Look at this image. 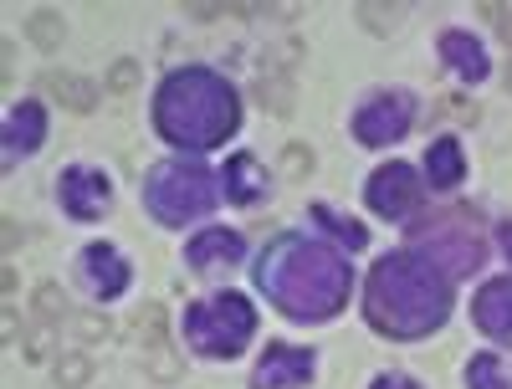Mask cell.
<instances>
[{
  "mask_svg": "<svg viewBox=\"0 0 512 389\" xmlns=\"http://www.w3.org/2000/svg\"><path fill=\"white\" fill-rule=\"evenodd\" d=\"M256 287H262L277 308L297 323H323L349 302V262L333 246L313 241V236H277L262 251L256 267Z\"/></svg>",
  "mask_w": 512,
  "mask_h": 389,
  "instance_id": "cell-1",
  "label": "cell"
},
{
  "mask_svg": "<svg viewBox=\"0 0 512 389\" xmlns=\"http://www.w3.org/2000/svg\"><path fill=\"white\" fill-rule=\"evenodd\" d=\"M364 313L369 328L384 338H425L451 313V282L431 262H420L415 251H390L369 272Z\"/></svg>",
  "mask_w": 512,
  "mask_h": 389,
  "instance_id": "cell-2",
  "label": "cell"
},
{
  "mask_svg": "<svg viewBox=\"0 0 512 389\" xmlns=\"http://www.w3.org/2000/svg\"><path fill=\"white\" fill-rule=\"evenodd\" d=\"M241 103L231 93V82L210 67H180L159 82L154 98V128L180 144V149H216L236 134Z\"/></svg>",
  "mask_w": 512,
  "mask_h": 389,
  "instance_id": "cell-3",
  "label": "cell"
},
{
  "mask_svg": "<svg viewBox=\"0 0 512 389\" xmlns=\"http://www.w3.org/2000/svg\"><path fill=\"white\" fill-rule=\"evenodd\" d=\"M221 185L210 169L200 164H185V159H164L149 169V180H144V210L154 215L159 226H190L200 221V215L216 205Z\"/></svg>",
  "mask_w": 512,
  "mask_h": 389,
  "instance_id": "cell-4",
  "label": "cell"
},
{
  "mask_svg": "<svg viewBox=\"0 0 512 389\" xmlns=\"http://www.w3.org/2000/svg\"><path fill=\"white\" fill-rule=\"evenodd\" d=\"M251 333H256V308L241 292L190 302V313H185V338L205 359H236Z\"/></svg>",
  "mask_w": 512,
  "mask_h": 389,
  "instance_id": "cell-5",
  "label": "cell"
},
{
  "mask_svg": "<svg viewBox=\"0 0 512 389\" xmlns=\"http://www.w3.org/2000/svg\"><path fill=\"white\" fill-rule=\"evenodd\" d=\"M410 251H425L451 277H472L482 267V256H487V246H482V236L472 226V215H461V210L431 215V221L410 226Z\"/></svg>",
  "mask_w": 512,
  "mask_h": 389,
  "instance_id": "cell-6",
  "label": "cell"
},
{
  "mask_svg": "<svg viewBox=\"0 0 512 389\" xmlns=\"http://www.w3.org/2000/svg\"><path fill=\"white\" fill-rule=\"evenodd\" d=\"M415 123V98L410 93H374L359 113H354V139L369 149L400 144Z\"/></svg>",
  "mask_w": 512,
  "mask_h": 389,
  "instance_id": "cell-7",
  "label": "cell"
},
{
  "mask_svg": "<svg viewBox=\"0 0 512 389\" xmlns=\"http://www.w3.org/2000/svg\"><path fill=\"white\" fill-rule=\"evenodd\" d=\"M57 200L72 221H98V215L113 205V180L93 164H72L57 175Z\"/></svg>",
  "mask_w": 512,
  "mask_h": 389,
  "instance_id": "cell-8",
  "label": "cell"
},
{
  "mask_svg": "<svg viewBox=\"0 0 512 389\" xmlns=\"http://www.w3.org/2000/svg\"><path fill=\"white\" fill-rule=\"evenodd\" d=\"M420 190L425 185H415V169L395 159V164H384V169H374V175H369L364 200H369L374 215H384V221H400V215H410L420 205Z\"/></svg>",
  "mask_w": 512,
  "mask_h": 389,
  "instance_id": "cell-9",
  "label": "cell"
},
{
  "mask_svg": "<svg viewBox=\"0 0 512 389\" xmlns=\"http://www.w3.org/2000/svg\"><path fill=\"white\" fill-rule=\"evenodd\" d=\"M77 272H82V287H88L93 297H103V302H113V297L128 292V262L118 256V246H108V241L82 246Z\"/></svg>",
  "mask_w": 512,
  "mask_h": 389,
  "instance_id": "cell-10",
  "label": "cell"
},
{
  "mask_svg": "<svg viewBox=\"0 0 512 389\" xmlns=\"http://www.w3.org/2000/svg\"><path fill=\"white\" fill-rule=\"evenodd\" d=\"M313 379V349H292V343H272L251 374V389H297Z\"/></svg>",
  "mask_w": 512,
  "mask_h": 389,
  "instance_id": "cell-11",
  "label": "cell"
},
{
  "mask_svg": "<svg viewBox=\"0 0 512 389\" xmlns=\"http://www.w3.org/2000/svg\"><path fill=\"white\" fill-rule=\"evenodd\" d=\"M241 251H246V241L236 236V231H226V226H216V231H200V236H190V246H185V262H190V272H221V267H236L241 262Z\"/></svg>",
  "mask_w": 512,
  "mask_h": 389,
  "instance_id": "cell-12",
  "label": "cell"
},
{
  "mask_svg": "<svg viewBox=\"0 0 512 389\" xmlns=\"http://www.w3.org/2000/svg\"><path fill=\"white\" fill-rule=\"evenodd\" d=\"M472 318H477V328H482L487 338L512 343V277H492V282L477 292Z\"/></svg>",
  "mask_w": 512,
  "mask_h": 389,
  "instance_id": "cell-13",
  "label": "cell"
},
{
  "mask_svg": "<svg viewBox=\"0 0 512 389\" xmlns=\"http://www.w3.org/2000/svg\"><path fill=\"white\" fill-rule=\"evenodd\" d=\"M41 144H47V113H41V103H16L6 113V159L36 154Z\"/></svg>",
  "mask_w": 512,
  "mask_h": 389,
  "instance_id": "cell-14",
  "label": "cell"
},
{
  "mask_svg": "<svg viewBox=\"0 0 512 389\" xmlns=\"http://www.w3.org/2000/svg\"><path fill=\"white\" fill-rule=\"evenodd\" d=\"M441 62L456 77H466V82H482L487 77V52H482V41L472 31H446L441 36Z\"/></svg>",
  "mask_w": 512,
  "mask_h": 389,
  "instance_id": "cell-15",
  "label": "cell"
},
{
  "mask_svg": "<svg viewBox=\"0 0 512 389\" xmlns=\"http://www.w3.org/2000/svg\"><path fill=\"white\" fill-rule=\"evenodd\" d=\"M221 190H226V200H236V205L262 200V190H267V169L256 164L251 154H231L226 169H221Z\"/></svg>",
  "mask_w": 512,
  "mask_h": 389,
  "instance_id": "cell-16",
  "label": "cell"
},
{
  "mask_svg": "<svg viewBox=\"0 0 512 389\" xmlns=\"http://www.w3.org/2000/svg\"><path fill=\"white\" fill-rule=\"evenodd\" d=\"M425 180H431V190H456L466 180V154L456 139H436L431 154H425Z\"/></svg>",
  "mask_w": 512,
  "mask_h": 389,
  "instance_id": "cell-17",
  "label": "cell"
},
{
  "mask_svg": "<svg viewBox=\"0 0 512 389\" xmlns=\"http://www.w3.org/2000/svg\"><path fill=\"white\" fill-rule=\"evenodd\" d=\"M41 82H47V93H52L57 103H67L72 113H93V108L103 103L98 82H88V77H72V72H47Z\"/></svg>",
  "mask_w": 512,
  "mask_h": 389,
  "instance_id": "cell-18",
  "label": "cell"
},
{
  "mask_svg": "<svg viewBox=\"0 0 512 389\" xmlns=\"http://www.w3.org/2000/svg\"><path fill=\"white\" fill-rule=\"evenodd\" d=\"M313 221H318V226H328V231H333L338 241H344L349 251H359V246L369 241V231H364L359 221H349V215H338V210H333V205H323V200L313 205Z\"/></svg>",
  "mask_w": 512,
  "mask_h": 389,
  "instance_id": "cell-19",
  "label": "cell"
},
{
  "mask_svg": "<svg viewBox=\"0 0 512 389\" xmlns=\"http://www.w3.org/2000/svg\"><path fill=\"white\" fill-rule=\"evenodd\" d=\"M466 384L472 389H512V379H507L497 354H477L472 364H466Z\"/></svg>",
  "mask_w": 512,
  "mask_h": 389,
  "instance_id": "cell-20",
  "label": "cell"
},
{
  "mask_svg": "<svg viewBox=\"0 0 512 389\" xmlns=\"http://www.w3.org/2000/svg\"><path fill=\"white\" fill-rule=\"evenodd\" d=\"M128 333H134L139 343H144V349H164V308H159V302H144V308L134 313V328H128Z\"/></svg>",
  "mask_w": 512,
  "mask_h": 389,
  "instance_id": "cell-21",
  "label": "cell"
},
{
  "mask_svg": "<svg viewBox=\"0 0 512 389\" xmlns=\"http://www.w3.org/2000/svg\"><path fill=\"white\" fill-rule=\"evenodd\" d=\"M31 41H36V47L41 52H57L62 47V16L57 11H47V6H41V11H31Z\"/></svg>",
  "mask_w": 512,
  "mask_h": 389,
  "instance_id": "cell-22",
  "label": "cell"
},
{
  "mask_svg": "<svg viewBox=\"0 0 512 389\" xmlns=\"http://www.w3.org/2000/svg\"><path fill=\"white\" fill-rule=\"evenodd\" d=\"M31 308H36L41 323H57V318L67 313V292H62L57 282H41V287L31 292Z\"/></svg>",
  "mask_w": 512,
  "mask_h": 389,
  "instance_id": "cell-23",
  "label": "cell"
},
{
  "mask_svg": "<svg viewBox=\"0 0 512 389\" xmlns=\"http://www.w3.org/2000/svg\"><path fill=\"white\" fill-rule=\"evenodd\" d=\"M88 379H93V359H88V354H67V359L57 364V384H62V389H82Z\"/></svg>",
  "mask_w": 512,
  "mask_h": 389,
  "instance_id": "cell-24",
  "label": "cell"
},
{
  "mask_svg": "<svg viewBox=\"0 0 512 389\" xmlns=\"http://www.w3.org/2000/svg\"><path fill=\"white\" fill-rule=\"evenodd\" d=\"M256 98H262V108H272V113H282V118L292 113V88H287V82H267V77H262V82H256Z\"/></svg>",
  "mask_w": 512,
  "mask_h": 389,
  "instance_id": "cell-25",
  "label": "cell"
},
{
  "mask_svg": "<svg viewBox=\"0 0 512 389\" xmlns=\"http://www.w3.org/2000/svg\"><path fill=\"white\" fill-rule=\"evenodd\" d=\"M359 21H364L374 36H390L395 21H400V6H359Z\"/></svg>",
  "mask_w": 512,
  "mask_h": 389,
  "instance_id": "cell-26",
  "label": "cell"
},
{
  "mask_svg": "<svg viewBox=\"0 0 512 389\" xmlns=\"http://www.w3.org/2000/svg\"><path fill=\"white\" fill-rule=\"evenodd\" d=\"M134 82H139V62H113V72H108L113 93H134Z\"/></svg>",
  "mask_w": 512,
  "mask_h": 389,
  "instance_id": "cell-27",
  "label": "cell"
},
{
  "mask_svg": "<svg viewBox=\"0 0 512 389\" xmlns=\"http://www.w3.org/2000/svg\"><path fill=\"white\" fill-rule=\"evenodd\" d=\"M77 333L88 338V343H98V338H108V333H113V323H108L103 313H82V318H77Z\"/></svg>",
  "mask_w": 512,
  "mask_h": 389,
  "instance_id": "cell-28",
  "label": "cell"
},
{
  "mask_svg": "<svg viewBox=\"0 0 512 389\" xmlns=\"http://www.w3.org/2000/svg\"><path fill=\"white\" fill-rule=\"evenodd\" d=\"M308 169H313V154L303 144H292L287 149V175H308Z\"/></svg>",
  "mask_w": 512,
  "mask_h": 389,
  "instance_id": "cell-29",
  "label": "cell"
},
{
  "mask_svg": "<svg viewBox=\"0 0 512 389\" xmlns=\"http://www.w3.org/2000/svg\"><path fill=\"white\" fill-rule=\"evenodd\" d=\"M47 349H52V333L41 328V333H31V343H26V359H31V364H41V359H47Z\"/></svg>",
  "mask_w": 512,
  "mask_h": 389,
  "instance_id": "cell-30",
  "label": "cell"
},
{
  "mask_svg": "<svg viewBox=\"0 0 512 389\" xmlns=\"http://www.w3.org/2000/svg\"><path fill=\"white\" fill-rule=\"evenodd\" d=\"M369 389H420V384H415V379H405V374H379Z\"/></svg>",
  "mask_w": 512,
  "mask_h": 389,
  "instance_id": "cell-31",
  "label": "cell"
},
{
  "mask_svg": "<svg viewBox=\"0 0 512 389\" xmlns=\"http://www.w3.org/2000/svg\"><path fill=\"white\" fill-rule=\"evenodd\" d=\"M446 113H451V118H477V103H466V98H446Z\"/></svg>",
  "mask_w": 512,
  "mask_h": 389,
  "instance_id": "cell-32",
  "label": "cell"
},
{
  "mask_svg": "<svg viewBox=\"0 0 512 389\" xmlns=\"http://www.w3.org/2000/svg\"><path fill=\"white\" fill-rule=\"evenodd\" d=\"M0 226H6V231H0V236H6V251H16V241H21V221H11V215H6Z\"/></svg>",
  "mask_w": 512,
  "mask_h": 389,
  "instance_id": "cell-33",
  "label": "cell"
},
{
  "mask_svg": "<svg viewBox=\"0 0 512 389\" xmlns=\"http://www.w3.org/2000/svg\"><path fill=\"white\" fill-rule=\"evenodd\" d=\"M502 251H507V256H512V221H507V226H502Z\"/></svg>",
  "mask_w": 512,
  "mask_h": 389,
  "instance_id": "cell-34",
  "label": "cell"
},
{
  "mask_svg": "<svg viewBox=\"0 0 512 389\" xmlns=\"http://www.w3.org/2000/svg\"><path fill=\"white\" fill-rule=\"evenodd\" d=\"M502 41H507V47H512V21H502Z\"/></svg>",
  "mask_w": 512,
  "mask_h": 389,
  "instance_id": "cell-35",
  "label": "cell"
},
{
  "mask_svg": "<svg viewBox=\"0 0 512 389\" xmlns=\"http://www.w3.org/2000/svg\"><path fill=\"white\" fill-rule=\"evenodd\" d=\"M507 88H512V67H507Z\"/></svg>",
  "mask_w": 512,
  "mask_h": 389,
  "instance_id": "cell-36",
  "label": "cell"
}]
</instances>
